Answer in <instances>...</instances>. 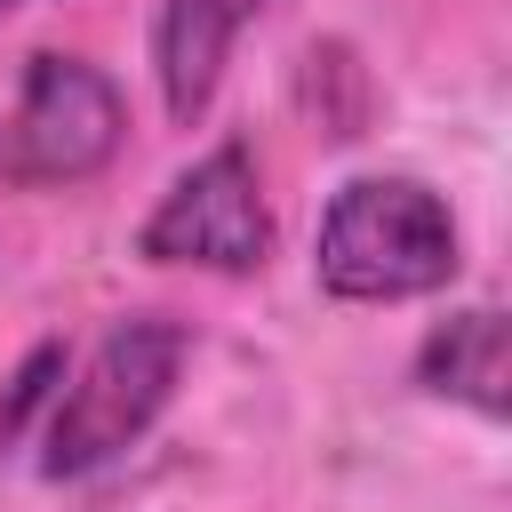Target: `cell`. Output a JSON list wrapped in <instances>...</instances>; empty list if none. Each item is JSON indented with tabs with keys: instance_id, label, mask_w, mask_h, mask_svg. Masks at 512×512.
Returning <instances> with one entry per match:
<instances>
[{
	"instance_id": "8",
	"label": "cell",
	"mask_w": 512,
	"mask_h": 512,
	"mask_svg": "<svg viewBox=\"0 0 512 512\" xmlns=\"http://www.w3.org/2000/svg\"><path fill=\"white\" fill-rule=\"evenodd\" d=\"M0 8H24V0H0Z\"/></svg>"
},
{
	"instance_id": "6",
	"label": "cell",
	"mask_w": 512,
	"mask_h": 512,
	"mask_svg": "<svg viewBox=\"0 0 512 512\" xmlns=\"http://www.w3.org/2000/svg\"><path fill=\"white\" fill-rule=\"evenodd\" d=\"M416 384H424L432 400H464L472 416L504 424V408H512L504 312H496V304H464V312H448V320L416 344Z\"/></svg>"
},
{
	"instance_id": "1",
	"label": "cell",
	"mask_w": 512,
	"mask_h": 512,
	"mask_svg": "<svg viewBox=\"0 0 512 512\" xmlns=\"http://www.w3.org/2000/svg\"><path fill=\"white\" fill-rule=\"evenodd\" d=\"M192 360V328L176 312H128L112 320L88 360L56 384V408L40 424V472L48 480H88L104 464H120L176 400Z\"/></svg>"
},
{
	"instance_id": "4",
	"label": "cell",
	"mask_w": 512,
	"mask_h": 512,
	"mask_svg": "<svg viewBox=\"0 0 512 512\" xmlns=\"http://www.w3.org/2000/svg\"><path fill=\"white\" fill-rule=\"evenodd\" d=\"M144 264H192V272H264L272 264V208L256 184V160L240 136L200 152L136 224Z\"/></svg>"
},
{
	"instance_id": "5",
	"label": "cell",
	"mask_w": 512,
	"mask_h": 512,
	"mask_svg": "<svg viewBox=\"0 0 512 512\" xmlns=\"http://www.w3.org/2000/svg\"><path fill=\"white\" fill-rule=\"evenodd\" d=\"M256 16H264V0H160L152 8V80H160V104L176 128H192L216 104L232 40Z\"/></svg>"
},
{
	"instance_id": "2",
	"label": "cell",
	"mask_w": 512,
	"mask_h": 512,
	"mask_svg": "<svg viewBox=\"0 0 512 512\" xmlns=\"http://www.w3.org/2000/svg\"><path fill=\"white\" fill-rule=\"evenodd\" d=\"M456 264V216L424 176H352L312 232V280L336 304H408L448 288Z\"/></svg>"
},
{
	"instance_id": "7",
	"label": "cell",
	"mask_w": 512,
	"mask_h": 512,
	"mask_svg": "<svg viewBox=\"0 0 512 512\" xmlns=\"http://www.w3.org/2000/svg\"><path fill=\"white\" fill-rule=\"evenodd\" d=\"M56 384H64V344L48 336V344H32V352L16 360V376H8V392H0V456L32 432V416L56 408Z\"/></svg>"
},
{
	"instance_id": "3",
	"label": "cell",
	"mask_w": 512,
	"mask_h": 512,
	"mask_svg": "<svg viewBox=\"0 0 512 512\" xmlns=\"http://www.w3.org/2000/svg\"><path fill=\"white\" fill-rule=\"evenodd\" d=\"M128 144V96L104 64L40 48L16 80V112L0 128V176L8 184H88Z\"/></svg>"
}]
</instances>
